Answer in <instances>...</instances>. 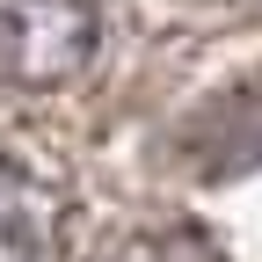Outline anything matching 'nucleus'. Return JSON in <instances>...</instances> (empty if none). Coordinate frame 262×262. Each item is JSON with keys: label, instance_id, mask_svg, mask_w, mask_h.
<instances>
[{"label": "nucleus", "instance_id": "nucleus-3", "mask_svg": "<svg viewBox=\"0 0 262 262\" xmlns=\"http://www.w3.org/2000/svg\"><path fill=\"white\" fill-rule=\"evenodd\" d=\"M102 262H219L196 233H182V226H160V233H131V241H117Z\"/></svg>", "mask_w": 262, "mask_h": 262}, {"label": "nucleus", "instance_id": "nucleus-2", "mask_svg": "<svg viewBox=\"0 0 262 262\" xmlns=\"http://www.w3.org/2000/svg\"><path fill=\"white\" fill-rule=\"evenodd\" d=\"M51 248H58V196L22 160H0V262H51Z\"/></svg>", "mask_w": 262, "mask_h": 262}, {"label": "nucleus", "instance_id": "nucleus-1", "mask_svg": "<svg viewBox=\"0 0 262 262\" xmlns=\"http://www.w3.org/2000/svg\"><path fill=\"white\" fill-rule=\"evenodd\" d=\"M95 37H102V0H0V88L73 80Z\"/></svg>", "mask_w": 262, "mask_h": 262}]
</instances>
